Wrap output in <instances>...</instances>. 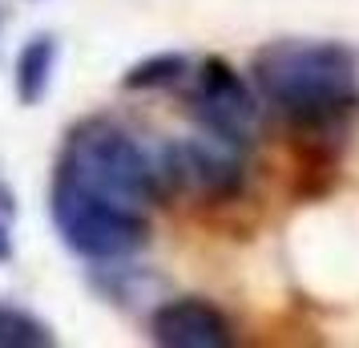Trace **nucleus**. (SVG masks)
<instances>
[{"label":"nucleus","instance_id":"8","mask_svg":"<svg viewBox=\"0 0 359 348\" xmlns=\"http://www.w3.org/2000/svg\"><path fill=\"white\" fill-rule=\"evenodd\" d=\"M53 344V332L36 316L0 304V348H45Z\"/></svg>","mask_w":359,"mask_h":348},{"label":"nucleus","instance_id":"4","mask_svg":"<svg viewBox=\"0 0 359 348\" xmlns=\"http://www.w3.org/2000/svg\"><path fill=\"white\" fill-rule=\"evenodd\" d=\"M190 110L198 114L206 134L234 142V146H246L259 126V105L250 98L246 82L226 61H214V57L202 61V69H198L194 89H190Z\"/></svg>","mask_w":359,"mask_h":348},{"label":"nucleus","instance_id":"7","mask_svg":"<svg viewBox=\"0 0 359 348\" xmlns=\"http://www.w3.org/2000/svg\"><path fill=\"white\" fill-rule=\"evenodd\" d=\"M53 65H57V41L49 33L33 37L17 57V98L20 105H36L45 98L53 82Z\"/></svg>","mask_w":359,"mask_h":348},{"label":"nucleus","instance_id":"2","mask_svg":"<svg viewBox=\"0 0 359 348\" xmlns=\"http://www.w3.org/2000/svg\"><path fill=\"white\" fill-rule=\"evenodd\" d=\"M57 174L97 199L121 202L133 211L158 199L165 183L162 158L149 154L133 134H126L114 122H85L81 130H73Z\"/></svg>","mask_w":359,"mask_h":348},{"label":"nucleus","instance_id":"9","mask_svg":"<svg viewBox=\"0 0 359 348\" xmlns=\"http://www.w3.org/2000/svg\"><path fill=\"white\" fill-rule=\"evenodd\" d=\"M186 69H190V61H186L182 53H158V57H149L142 65H133L130 73L121 77V85H126V89H158V85L182 82Z\"/></svg>","mask_w":359,"mask_h":348},{"label":"nucleus","instance_id":"3","mask_svg":"<svg viewBox=\"0 0 359 348\" xmlns=\"http://www.w3.org/2000/svg\"><path fill=\"white\" fill-rule=\"evenodd\" d=\"M53 223L61 239L85 259H126L146 243L149 231L142 211L97 199L61 174L53 183Z\"/></svg>","mask_w":359,"mask_h":348},{"label":"nucleus","instance_id":"10","mask_svg":"<svg viewBox=\"0 0 359 348\" xmlns=\"http://www.w3.org/2000/svg\"><path fill=\"white\" fill-rule=\"evenodd\" d=\"M8 255H13V239H8V227L0 223V264H4Z\"/></svg>","mask_w":359,"mask_h":348},{"label":"nucleus","instance_id":"6","mask_svg":"<svg viewBox=\"0 0 359 348\" xmlns=\"http://www.w3.org/2000/svg\"><path fill=\"white\" fill-rule=\"evenodd\" d=\"M154 340L165 348H222L230 344V324L206 299H170L149 320Z\"/></svg>","mask_w":359,"mask_h":348},{"label":"nucleus","instance_id":"1","mask_svg":"<svg viewBox=\"0 0 359 348\" xmlns=\"http://www.w3.org/2000/svg\"><path fill=\"white\" fill-rule=\"evenodd\" d=\"M255 82L271 105L319 126L355 105V57L335 41H278L255 57Z\"/></svg>","mask_w":359,"mask_h":348},{"label":"nucleus","instance_id":"5","mask_svg":"<svg viewBox=\"0 0 359 348\" xmlns=\"http://www.w3.org/2000/svg\"><path fill=\"white\" fill-rule=\"evenodd\" d=\"M162 166L165 179L186 186H198L206 195H230L234 186L243 183V162H238V146L222 142L214 134H198L190 142L162 150Z\"/></svg>","mask_w":359,"mask_h":348}]
</instances>
